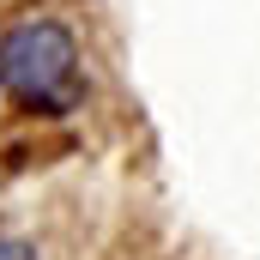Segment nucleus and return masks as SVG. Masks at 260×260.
<instances>
[{"instance_id": "nucleus-1", "label": "nucleus", "mask_w": 260, "mask_h": 260, "mask_svg": "<svg viewBox=\"0 0 260 260\" xmlns=\"http://www.w3.org/2000/svg\"><path fill=\"white\" fill-rule=\"evenodd\" d=\"M73 73H79V43L61 18H18L0 37V91H12L24 109L61 115L73 103Z\"/></svg>"}, {"instance_id": "nucleus-2", "label": "nucleus", "mask_w": 260, "mask_h": 260, "mask_svg": "<svg viewBox=\"0 0 260 260\" xmlns=\"http://www.w3.org/2000/svg\"><path fill=\"white\" fill-rule=\"evenodd\" d=\"M0 260H37V248L18 242V236H0Z\"/></svg>"}]
</instances>
